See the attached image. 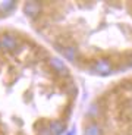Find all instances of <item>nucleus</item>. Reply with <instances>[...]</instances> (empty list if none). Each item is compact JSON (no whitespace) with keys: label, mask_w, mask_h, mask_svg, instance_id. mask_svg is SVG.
<instances>
[{"label":"nucleus","mask_w":132,"mask_h":135,"mask_svg":"<svg viewBox=\"0 0 132 135\" xmlns=\"http://www.w3.org/2000/svg\"><path fill=\"white\" fill-rule=\"evenodd\" d=\"M91 71L100 75H109L112 72V63L109 59H97L91 66Z\"/></svg>","instance_id":"obj_1"},{"label":"nucleus","mask_w":132,"mask_h":135,"mask_svg":"<svg viewBox=\"0 0 132 135\" xmlns=\"http://www.w3.org/2000/svg\"><path fill=\"white\" fill-rule=\"evenodd\" d=\"M48 65H50V68L53 69L54 72L57 75H60V76H68V68L65 66L63 60L59 57H50L48 59Z\"/></svg>","instance_id":"obj_2"},{"label":"nucleus","mask_w":132,"mask_h":135,"mask_svg":"<svg viewBox=\"0 0 132 135\" xmlns=\"http://www.w3.org/2000/svg\"><path fill=\"white\" fill-rule=\"evenodd\" d=\"M0 46L10 51L16 50L19 47V40L16 37H13V35H10V34H4L3 37H2V40H0Z\"/></svg>","instance_id":"obj_3"},{"label":"nucleus","mask_w":132,"mask_h":135,"mask_svg":"<svg viewBox=\"0 0 132 135\" xmlns=\"http://www.w3.org/2000/svg\"><path fill=\"white\" fill-rule=\"evenodd\" d=\"M24 10H25V13H27V16L35 18L37 15H40V12H41V4L37 3V2H28L24 6Z\"/></svg>","instance_id":"obj_4"},{"label":"nucleus","mask_w":132,"mask_h":135,"mask_svg":"<svg viewBox=\"0 0 132 135\" xmlns=\"http://www.w3.org/2000/svg\"><path fill=\"white\" fill-rule=\"evenodd\" d=\"M62 54H63V57L69 62H75L76 57H78V49L74 47V46H68V47H63L60 49Z\"/></svg>","instance_id":"obj_5"},{"label":"nucleus","mask_w":132,"mask_h":135,"mask_svg":"<svg viewBox=\"0 0 132 135\" xmlns=\"http://www.w3.org/2000/svg\"><path fill=\"white\" fill-rule=\"evenodd\" d=\"M48 128H50L53 135H60L65 132V123L62 120H53L48 123Z\"/></svg>","instance_id":"obj_6"},{"label":"nucleus","mask_w":132,"mask_h":135,"mask_svg":"<svg viewBox=\"0 0 132 135\" xmlns=\"http://www.w3.org/2000/svg\"><path fill=\"white\" fill-rule=\"evenodd\" d=\"M84 135H101V128H100L95 122H90V123L85 126Z\"/></svg>","instance_id":"obj_7"},{"label":"nucleus","mask_w":132,"mask_h":135,"mask_svg":"<svg viewBox=\"0 0 132 135\" xmlns=\"http://www.w3.org/2000/svg\"><path fill=\"white\" fill-rule=\"evenodd\" d=\"M38 135H53V134H51V131H50V128H48V126L41 125L40 129H38Z\"/></svg>","instance_id":"obj_8"},{"label":"nucleus","mask_w":132,"mask_h":135,"mask_svg":"<svg viewBox=\"0 0 132 135\" xmlns=\"http://www.w3.org/2000/svg\"><path fill=\"white\" fill-rule=\"evenodd\" d=\"M13 6H15V3H13V2H6V3H2V4H0V9L6 12V10L12 9Z\"/></svg>","instance_id":"obj_9"},{"label":"nucleus","mask_w":132,"mask_h":135,"mask_svg":"<svg viewBox=\"0 0 132 135\" xmlns=\"http://www.w3.org/2000/svg\"><path fill=\"white\" fill-rule=\"evenodd\" d=\"M68 135H75V129H72V131L71 132H69V134Z\"/></svg>","instance_id":"obj_10"},{"label":"nucleus","mask_w":132,"mask_h":135,"mask_svg":"<svg viewBox=\"0 0 132 135\" xmlns=\"http://www.w3.org/2000/svg\"><path fill=\"white\" fill-rule=\"evenodd\" d=\"M129 63H131V66H132V57H131V60H129Z\"/></svg>","instance_id":"obj_11"}]
</instances>
